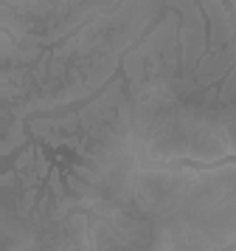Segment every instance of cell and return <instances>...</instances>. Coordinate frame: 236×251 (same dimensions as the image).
<instances>
[{"label": "cell", "mask_w": 236, "mask_h": 251, "mask_svg": "<svg viewBox=\"0 0 236 251\" xmlns=\"http://www.w3.org/2000/svg\"><path fill=\"white\" fill-rule=\"evenodd\" d=\"M3 125H6V138L0 144V155H11L17 147H22V141H25V130L22 127L28 125L22 119H14L9 110H3Z\"/></svg>", "instance_id": "obj_1"}, {"label": "cell", "mask_w": 236, "mask_h": 251, "mask_svg": "<svg viewBox=\"0 0 236 251\" xmlns=\"http://www.w3.org/2000/svg\"><path fill=\"white\" fill-rule=\"evenodd\" d=\"M48 189H51V195H54V201H59V198H65V186H62V172L56 170H51V175H48Z\"/></svg>", "instance_id": "obj_2"}]
</instances>
